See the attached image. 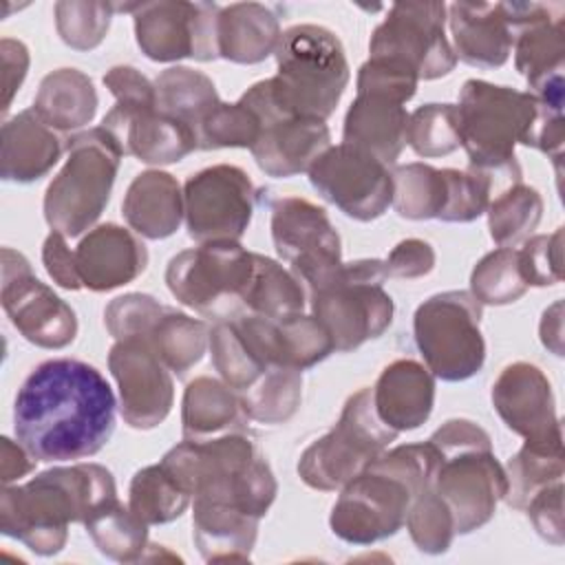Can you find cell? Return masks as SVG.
<instances>
[{
  "mask_svg": "<svg viewBox=\"0 0 565 565\" xmlns=\"http://www.w3.org/2000/svg\"><path fill=\"white\" fill-rule=\"evenodd\" d=\"M488 230L499 247H514L532 236L543 218L539 190L523 181L501 190L488 205Z\"/></svg>",
  "mask_w": 565,
  "mask_h": 565,
  "instance_id": "cell-43",
  "label": "cell"
},
{
  "mask_svg": "<svg viewBox=\"0 0 565 565\" xmlns=\"http://www.w3.org/2000/svg\"><path fill=\"white\" fill-rule=\"evenodd\" d=\"M527 512L530 523L534 525L536 534L552 543H565V527H563V479L541 488L523 508Z\"/></svg>",
  "mask_w": 565,
  "mask_h": 565,
  "instance_id": "cell-53",
  "label": "cell"
},
{
  "mask_svg": "<svg viewBox=\"0 0 565 565\" xmlns=\"http://www.w3.org/2000/svg\"><path fill=\"white\" fill-rule=\"evenodd\" d=\"M404 525L424 554H444L452 545L455 521L450 508L430 483L415 494Z\"/></svg>",
  "mask_w": 565,
  "mask_h": 565,
  "instance_id": "cell-48",
  "label": "cell"
},
{
  "mask_svg": "<svg viewBox=\"0 0 565 565\" xmlns=\"http://www.w3.org/2000/svg\"><path fill=\"white\" fill-rule=\"evenodd\" d=\"M0 57H2V75H4V99H2V113L9 110L13 95L20 90L26 71H29V49L24 42L13 38L0 40Z\"/></svg>",
  "mask_w": 565,
  "mask_h": 565,
  "instance_id": "cell-57",
  "label": "cell"
},
{
  "mask_svg": "<svg viewBox=\"0 0 565 565\" xmlns=\"http://www.w3.org/2000/svg\"><path fill=\"white\" fill-rule=\"evenodd\" d=\"M490 397L501 422L525 441H563L552 384L536 364L521 360L508 364L494 380Z\"/></svg>",
  "mask_w": 565,
  "mask_h": 565,
  "instance_id": "cell-22",
  "label": "cell"
},
{
  "mask_svg": "<svg viewBox=\"0 0 565 565\" xmlns=\"http://www.w3.org/2000/svg\"><path fill=\"white\" fill-rule=\"evenodd\" d=\"M406 143L424 159L446 157L461 146L457 104H424L408 115Z\"/></svg>",
  "mask_w": 565,
  "mask_h": 565,
  "instance_id": "cell-44",
  "label": "cell"
},
{
  "mask_svg": "<svg viewBox=\"0 0 565 565\" xmlns=\"http://www.w3.org/2000/svg\"><path fill=\"white\" fill-rule=\"evenodd\" d=\"M481 316L483 305L466 289L435 294L415 309V344L435 377L463 382L481 371L486 362Z\"/></svg>",
  "mask_w": 565,
  "mask_h": 565,
  "instance_id": "cell-12",
  "label": "cell"
},
{
  "mask_svg": "<svg viewBox=\"0 0 565 565\" xmlns=\"http://www.w3.org/2000/svg\"><path fill=\"white\" fill-rule=\"evenodd\" d=\"M527 291L521 276L519 252L512 247H497L488 252L470 274V294L481 305H510Z\"/></svg>",
  "mask_w": 565,
  "mask_h": 565,
  "instance_id": "cell-45",
  "label": "cell"
},
{
  "mask_svg": "<svg viewBox=\"0 0 565 565\" xmlns=\"http://www.w3.org/2000/svg\"><path fill=\"white\" fill-rule=\"evenodd\" d=\"M247 419L260 424L289 422L302 402V371L267 369L249 388L238 393Z\"/></svg>",
  "mask_w": 565,
  "mask_h": 565,
  "instance_id": "cell-41",
  "label": "cell"
},
{
  "mask_svg": "<svg viewBox=\"0 0 565 565\" xmlns=\"http://www.w3.org/2000/svg\"><path fill=\"white\" fill-rule=\"evenodd\" d=\"M241 397L223 380L201 375L194 377L181 399V433L183 439H210L245 428Z\"/></svg>",
  "mask_w": 565,
  "mask_h": 565,
  "instance_id": "cell-33",
  "label": "cell"
},
{
  "mask_svg": "<svg viewBox=\"0 0 565 565\" xmlns=\"http://www.w3.org/2000/svg\"><path fill=\"white\" fill-rule=\"evenodd\" d=\"M192 497L177 483V479L159 463L135 472L128 488V508L146 525H163L179 519Z\"/></svg>",
  "mask_w": 565,
  "mask_h": 565,
  "instance_id": "cell-42",
  "label": "cell"
},
{
  "mask_svg": "<svg viewBox=\"0 0 565 565\" xmlns=\"http://www.w3.org/2000/svg\"><path fill=\"white\" fill-rule=\"evenodd\" d=\"M108 369L119 388L121 417L130 428L150 430L170 415L172 371L143 338L115 340L108 351Z\"/></svg>",
  "mask_w": 565,
  "mask_h": 565,
  "instance_id": "cell-20",
  "label": "cell"
},
{
  "mask_svg": "<svg viewBox=\"0 0 565 565\" xmlns=\"http://www.w3.org/2000/svg\"><path fill=\"white\" fill-rule=\"evenodd\" d=\"M459 139L468 168L490 174L497 190L521 181L516 143L530 146L541 102L525 90L466 79L459 93Z\"/></svg>",
  "mask_w": 565,
  "mask_h": 565,
  "instance_id": "cell-5",
  "label": "cell"
},
{
  "mask_svg": "<svg viewBox=\"0 0 565 565\" xmlns=\"http://www.w3.org/2000/svg\"><path fill=\"white\" fill-rule=\"evenodd\" d=\"M514 66L525 77L530 93L563 77L565 66V7L550 2V9L514 33Z\"/></svg>",
  "mask_w": 565,
  "mask_h": 565,
  "instance_id": "cell-32",
  "label": "cell"
},
{
  "mask_svg": "<svg viewBox=\"0 0 565 565\" xmlns=\"http://www.w3.org/2000/svg\"><path fill=\"white\" fill-rule=\"evenodd\" d=\"M313 190L355 221H375L393 203L391 168L347 146H329L307 170Z\"/></svg>",
  "mask_w": 565,
  "mask_h": 565,
  "instance_id": "cell-18",
  "label": "cell"
},
{
  "mask_svg": "<svg viewBox=\"0 0 565 565\" xmlns=\"http://www.w3.org/2000/svg\"><path fill=\"white\" fill-rule=\"evenodd\" d=\"M75 260L86 289L110 291L143 274L148 249L130 230L117 223H102L79 241Z\"/></svg>",
  "mask_w": 565,
  "mask_h": 565,
  "instance_id": "cell-24",
  "label": "cell"
},
{
  "mask_svg": "<svg viewBox=\"0 0 565 565\" xmlns=\"http://www.w3.org/2000/svg\"><path fill=\"white\" fill-rule=\"evenodd\" d=\"M143 340L174 375L183 377L205 355L210 347V327L199 318L163 307Z\"/></svg>",
  "mask_w": 565,
  "mask_h": 565,
  "instance_id": "cell-36",
  "label": "cell"
},
{
  "mask_svg": "<svg viewBox=\"0 0 565 565\" xmlns=\"http://www.w3.org/2000/svg\"><path fill=\"white\" fill-rule=\"evenodd\" d=\"M406 124L408 113L404 104L382 95L358 93L344 115L342 143L353 146L391 168L406 146Z\"/></svg>",
  "mask_w": 565,
  "mask_h": 565,
  "instance_id": "cell-28",
  "label": "cell"
},
{
  "mask_svg": "<svg viewBox=\"0 0 565 565\" xmlns=\"http://www.w3.org/2000/svg\"><path fill=\"white\" fill-rule=\"evenodd\" d=\"M256 205L249 174L230 163H216L188 177L183 185V218L196 243L241 241Z\"/></svg>",
  "mask_w": 565,
  "mask_h": 565,
  "instance_id": "cell-15",
  "label": "cell"
},
{
  "mask_svg": "<svg viewBox=\"0 0 565 565\" xmlns=\"http://www.w3.org/2000/svg\"><path fill=\"white\" fill-rule=\"evenodd\" d=\"M119 143L124 157L132 154L148 166L177 163L199 150L196 132L181 119L159 110L157 106L117 104L102 119Z\"/></svg>",
  "mask_w": 565,
  "mask_h": 565,
  "instance_id": "cell-23",
  "label": "cell"
},
{
  "mask_svg": "<svg viewBox=\"0 0 565 565\" xmlns=\"http://www.w3.org/2000/svg\"><path fill=\"white\" fill-rule=\"evenodd\" d=\"M210 353L212 364L221 380L236 393L249 388L265 369L249 355L232 320H216L210 329Z\"/></svg>",
  "mask_w": 565,
  "mask_h": 565,
  "instance_id": "cell-49",
  "label": "cell"
},
{
  "mask_svg": "<svg viewBox=\"0 0 565 565\" xmlns=\"http://www.w3.org/2000/svg\"><path fill=\"white\" fill-rule=\"evenodd\" d=\"M161 311L163 305L148 294H124L108 302L104 322L115 340L146 338Z\"/></svg>",
  "mask_w": 565,
  "mask_h": 565,
  "instance_id": "cell-52",
  "label": "cell"
},
{
  "mask_svg": "<svg viewBox=\"0 0 565 565\" xmlns=\"http://www.w3.org/2000/svg\"><path fill=\"white\" fill-rule=\"evenodd\" d=\"M260 135V117L245 102L234 104L221 102L199 126L196 139L199 150H218V148H249Z\"/></svg>",
  "mask_w": 565,
  "mask_h": 565,
  "instance_id": "cell-46",
  "label": "cell"
},
{
  "mask_svg": "<svg viewBox=\"0 0 565 565\" xmlns=\"http://www.w3.org/2000/svg\"><path fill=\"white\" fill-rule=\"evenodd\" d=\"M539 333L545 349L554 355H563V300H556L543 311Z\"/></svg>",
  "mask_w": 565,
  "mask_h": 565,
  "instance_id": "cell-59",
  "label": "cell"
},
{
  "mask_svg": "<svg viewBox=\"0 0 565 565\" xmlns=\"http://www.w3.org/2000/svg\"><path fill=\"white\" fill-rule=\"evenodd\" d=\"M271 241L307 291L342 265L340 234L327 212L302 196H280L271 203Z\"/></svg>",
  "mask_w": 565,
  "mask_h": 565,
  "instance_id": "cell-17",
  "label": "cell"
},
{
  "mask_svg": "<svg viewBox=\"0 0 565 565\" xmlns=\"http://www.w3.org/2000/svg\"><path fill=\"white\" fill-rule=\"evenodd\" d=\"M254 276V252L238 241H210L183 249L166 267L170 294L205 318L230 320L245 311L243 296Z\"/></svg>",
  "mask_w": 565,
  "mask_h": 565,
  "instance_id": "cell-11",
  "label": "cell"
},
{
  "mask_svg": "<svg viewBox=\"0 0 565 565\" xmlns=\"http://www.w3.org/2000/svg\"><path fill=\"white\" fill-rule=\"evenodd\" d=\"M437 463L439 450L433 441L386 448L340 488L329 516L331 532L351 545H373L397 534Z\"/></svg>",
  "mask_w": 565,
  "mask_h": 565,
  "instance_id": "cell-3",
  "label": "cell"
},
{
  "mask_svg": "<svg viewBox=\"0 0 565 565\" xmlns=\"http://www.w3.org/2000/svg\"><path fill=\"white\" fill-rule=\"evenodd\" d=\"M377 417L395 433L419 428L435 406V375L417 360H395L373 386Z\"/></svg>",
  "mask_w": 565,
  "mask_h": 565,
  "instance_id": "cell-26",
  "label": "cell"
},
{
  "mask_svg": "<svg viewBox=\"0 0 565 565\" xmlns=\"http://www.w3.org/2000/svg\"><path fill=\"white\" fill-rule=\"evenodd\" d=\"M428 441L439 450L430 479L455 521V534L483 527L508 492L505 468L492 452L490 435L470 419H448Z\"/></svg>",
  "mask_w": 565,
  "mask_h": 565,
  "instance_id": "cell-6",
  "label": "cell"
},
{
  "mask_svg": "<svg viewBox=\"0 0 565 565\" xmlns=\"http://www.w3.org/2000/svg\"><path fill=\"white\" fill-rule=\"evenodd\" d=\"M274 55L278 71L267 82L276 106L327 121L351 77L340 38L320 24H294L282 31Z\"/></svg>",
  "mask_w": 565,
  "mask_h": 565,
  "instance_id": "cell-7",
  "label": "cell"
},
{
  "mask_svg": "<svg viewBox=\"0 0 565 565\" xmlns=\"http://www.w3.org/2000/svg\"><path fill=\"white\" fill-rule=\"evenodd\" d=\"M519 252L521 276L527 287H552L563 278V227L552 234H534Z\"/></svg>",
  "mask_w": 565,
  "mask_h": 565,
  "instance_id": "cell-50",
  "label": "cell"
},
{
  "mask_svg": "<svg viewBox=\"0 0 565 565\" xmlns=\"http://www.w3.org/2000/svg\"><path fill=\"white\" fill-rule=\"evenodd\" d=\"M307 305L305 285L278 260L254 252V276L243 296V307L263 318L302 313Z\"/></svg>",
  "mask_w": 565,
  "mask_h": 565,
  "instance_id": "cell-37",
  "label": "cell"
},
{
  "mask_svg": "<svg viewBox=\"0 0 565 565\" xmlns=\"http://www.w3.org/2000/svg\"><path fill=\"white\" fill-rule=\"evenodd\" d=\"M505 479L508 492L503 501L514 510H523L541 488L563 479V441H525L521 450L510 457Z\"/></svg>",
  "mask_w": 565,
  "mask_h": 565,
  "instance_id": "cell-40",
  "label": "cell"
},
{
  "mask_svg": "<svg viewBox=\"0 0 565 565\" xmlns=\"http://www.w3.org/2000/svg\"><path fill=\"white\" fill-rule=\"evenodd\" d=\"M42 263L46 267V274L62 289L77 291L84 287L77 271L75 252L68 247L64 234L51 230V234L44 238V245H42Z\"/></svg>",
  "mask_w": 565,
  "mask_h": 565,
  "instance_id": "cell-56",
  "label": "cell"
},
{
  "mask_svg": "<svg viewBox=\"0 0 565 565\" xmlns=\"http://www.w3.org/2000/svg\"><path fill=\"white\" fill-rule=\"evenodd\" d=\"M113 499L115 479L102 463L55 466L22 486L2 488L0 530L40 556H53L64 550L71 523L84 525Z\"/></svg>",
  "mask_w": 565,
  "mask_h": 565,
  "instance_id": "cell-2",
  "label": "cell"
},
{
  "mask_svg": "<svg viewBox=\"0 0 565 565\" xmlns=\"http://www.w3.org/2000/svg\"><path fill=\"white\" fill-rule=\"evenodd\" d=\"M104 86L115 95L117 104L128 106H157V88L141 71L119 64L106 71Z\"/></svg>",
  "mask_w": 565,
  "mask_h": 565,
  "instance_id": "cell-55",
  "label": "cell"
},
{
  "mask_svg": "<svg viewBox=\"0 0 565 565\" xmlns=\"http://www.w3.org/2000/svg\"><path fill=\"white\" fill-rule=\"evenodd\" d=\"M397 435L377 417L373 388L364 386L344 402L335 426L302 450L296 468L298 477L320 492L340 490Z\"/></svg>",
  "mask_w": 565,
  "mask_h": 565,
  "instance_id": "cell-10",
  "label": "cell"
},
{
  "mask_svg": "<svg viewBox=\"0 0 565 565\" xmlns=\"http://www.w3.org/2000/svg\"><path fill=\"white\" fill-rule=\"evenodd\" d=\"M121 214L139 236L150 241L168 238L179 230L185 214L183 190L170 172H139L126 190Z\"/></svg>",
  "mask_w": 565,
  "mask_h": 565,
  "instance_id": "cell-29",
  "label": "cell"
},
{
  "mask_svg": "<svg viewBox=\"0 0 565 565\" xmlns=\"http://www.w3.org/2000/svg\"><path fill=\"white\" fill-rule=\"evenodd\" d=\"M230 320L265 371L276 366L305 371L335 351L329 331L305 311L285 318H263L243 311Z\"/></svg>",
  "mask_w": 565,
  "mask_h": 565,
  "instance_id": "cell-21",
  "label": "cell"
},
{
  "mask_svg": "<svg viewBox=\"0 0 565 565\" xmlns=\"http://www.w3.org/2000/svg\"><path fill=\"white\" fill-rule=\"evenodd\" d=\"M161 466L192 499L227 503L256 519L267 514L278 494L267 459L245 430L183 439L163 455Z\"/></svg>",
  "mask_w": 565,
  "mask_h": 565,
  "instance_id": "cell-4",
  "label": "cell"
},
{
  "mask_svg": "<svg viewBox=\"0 0 565 565\" xmlns=\"http://www.w3.org/2000/svg\"><path fill=\"white\" fill-rule=\"evenodd\" d=\"M2 309L11 324L40 349H64L77 335V316L31 271L29 260L2 247Z\"/></svg>",
  "mask_w": 565,
  "mask_h": 565,
  "instance_id": "cell-19",
  "label": "cell"
},
{
  "mask_svg": "<svg viewBox=\"0 0 565 565\" xmlns=\"http://www.w3.org/2000/svg\"><path fill=\"white\" fill-rule=\"evenodd\" d=\"M159 110L181 119L194 132L203 119L221 104L214 82L190 66H170L154 79Z\"/></svg>",
  "mask_w": 565,
  "mask_h": 565,
  "instance_id": "cell-38",
  "label": "cell"
},
{
  "mask_svg": "<svg viewBox=\"0 0 565 565\" xmlns=\"http://www.w3.org/2000/svg\"><path fill=\"white\" fill-rule=\"evenodd\" d=\"M417 73L393 57H369L358 71V93L382 95L406 104L417 90Z\"/></svg>",
  "mask_w": 565,
  "mask_h": 565,
  "instance_id": "cell-51",
  "label": "cell"
},
{
  "mask_svg": "<svg viewBox=\"0 0 565 565\" xmlns=\"http://www.w3.org/2000/svg\"><path fill=\"white\" fill-rule=\"evenodd\" d=\"M386 278L384 260L360 258L342 263L309 291L311 316L329 331L335 351H353L391 327L395 305L384 289Z\"/></svg>",
  "mask_w": 565,
  "mask_h": 565,
  "instance_id": "cell-9",
  "label": "cell"
},
{
  "mask_svg": "<svg viewBox=\"0 0 565 565\" xmlns=\"http://www.w3.org/2000/svg\"><path fill=\"white\" fill-rule=\"evenodd\" d=\"M124 152L102 126L82 130L66 146V161L44 192L51 230L75 238L97 223L110 201Z\"/></svg>",
  "mask_w": 565,
  "mask_h": 565,
  "instance_id": "cell-8",
  "label": "cell"
},
{
  "mask_svg": "<svg viewBox=\"0 0 565 565\" xmlns=\"http://www.w3.org/2000/svg\"><path fill=\"white\" fill-rule=\"evenodd\" d=\"M95 547L117 563L143 561L148 550V527L119 499L104 503L84 523Z\"/></svg>",
  "mask_w": 565,
  "mask_h": 565,
  "instance_id": "cell-39",
  "label": "cell"
},
{
  "mask_svg": "<svg viewBox=\"0 0 565 565\" xmlns=\"http://www.w3.org/2000/svg\"><path fill=\"white\" fill-rule=\"evenodd\" d=\"M393 177V210L408 221H441L450 196V168L422 161L397 166Z\"/></svg>",
  "mask_w": 565,
  "mask_h": 565,
  "instance_id": "cell-35",
  "label": "cell"
},
{
  "mask_svg": "<svg viewBox=\"0 0 565 565\" xmlns=\"http://www.w3.org/2000/svg\"><path fill=\"white\" fill-rule=\"evenodd\" d=\"M241 99L260 117V135L252 146V154L267 177L289 179L307 172L331 146L329 126L322 119L282 113L271 97L267 79L252 84Z\"/></svg>",
  "mask_w": 565,
  "mask_h": 565,
  "instance_id": "cell-16",
  "label": "cell"
},
{
  "mask_svg": "<svg viewBox=\"0 0 565 565\" xmlns=\"http://www.w3.org/2000/svg\"><path fill=\"white\" fill-rule=\"evenodd\" d=\"M115 13V2L62 0L55 2V29L66 46L93 51L104 42Z\"/></svg>",
  "mask_w": 565,
  "mask_h": 565,
  "instance_id": "cell-47",
  "label": "cell"
},
{
  "mask_svg": "<svg viewBox=\"0 0 565 565\" xmlns=\"http://www.w3.org/2000/svg\"><path fill=\"white\" fill-rule=\"evenodd\" d=\"M218 57L234 64H258L274 55L280 42L276 13L260 2H234L218 11Z\"/></svg>",
  "mask_w": 565,
  "mask_h": 565,
  "instance_id": "cell-31",
  "label": "cell"
},
{
  "mask_svg": "<svg viewBox=\"0 0 565 565\" xmlns=\"http://www.w3.org/2000/svg\"><path fill=\"white\" fill-rule=\"evenodd\" d=\"M218 11L214 2H137L132 11L137 44L152 62L183 57L212 62L218 57Z\"/></svg>",
  "mask_w": 565,
  "mask_h": 565,
  "instance_id": "cell-14",
  "label": "cell"
},
{
  "mask_svg": "<svg viewBox=\"0 0 565 565\" xmlns=\"http://www.w3.org/2000/svg\"><path fill=\"white\" fill-rule=\"evenodd\" d=\"M371 57H393L408 64L419 79L448 75L457 55L446 35L444 2H395L375 26Z\"/></svg>",
  "mask_w": 565,
  "mask_h": 565,
  "instance_id": "cell-13",
  "label": "cell"
},
{
  "mask_svg": "<svg viewBox=\"0 0 565 565\" xmlns=\"http://www.w3.org/2000/svg\"><path fill=\"white\" fill-rule=\"evenodd\" d=\"M62 137L33 108L2 124L0 174L4 181L31 183L53 170L62 157Z\"/></svg>",
  "mask_w": 565,
  "mask_h": 565,
  "instance_id": "cell-27",
  "label": "cell"
},
{
  "mask_svg": "<svg viewBox=\"0 0 565 565\" xmlns=\"http://www.w3.org/2000/svg\"><path fill=\"white\" fill-rule=\"evenodd\" d=\"M435 249L422 238L399 241L384 258L388 278H422L435 267Z\"/></svg>",
  "mask_w": 565,
  "mask_h": 565,
  "instance_id": "cell-54",
  "label": "cell"
},
{
  "mask_svg": "<svg viewBox=\"0 0 565 565\" xmlns=\"http://www.w3.org/2000/svg\"><path fill=\"white\" fill-rule=\"evenodd\" d=\"M115 393L88 362L53 358L38 364L13 402V433L38 461L97 455L115 433Z\"/></svg>",
  "mask_w": 565,
  "mask_h": 565,
  "instance_id": "cell-1",
  "label": "cell"
},
{
  "mask_svg": "<svg viewBox=\"0 0 565 565\" xmlns=\"http://www.w3.org/2000/svg\"><path fill=\"white\" fill-rule=\"evenodd\" d=\"M35 461L38 459L20 441L15 444L9 437L0 439V477H2L4 486H9L11 481L22 479L29 472H33Z\"/></svg>",
  "mask_w": 565,
  "mask_h": 565,
  "instance_id": "cell-58",
  "label": "cell"
},
{
  "mask_svg": "<svg viewBox=\"0 0 565 565\" xmlns=\"http://www.w3.org/2000/svg\"><path fill=\"white\" fill-rule=\"evenodd\" d=\"M258 521L234 505L192 499L194 543L207 563L249 561L258 536Z\"/></svg>",
  "mask_w": 565,
  "mask_h": 565,
  "instance_id": "cell-30",
  "label": "cell"
},
{
  "mask_svg": "<svg viewBox=\"0 0 565 565\" xmlns=\"http://www.w3.org/2000/svg\"><path fill=\"white\" fill-rule=\"evenodd\" d=\"M97 90L93 79L79 68H57L42 77L33 110L57 132L88 126L97 113Z\"/></svg>",
  "mask_w": 565,
  "mask_h": 565,
  "instance_id": "cell-34",
  "label": "cell"
},
{
  "mask_svg": "<svg viewBox=\"0 0 565 565\" xmlns=\"http://www.w3.org/2000/svg\"><path fill=\"white\" fill-rule=\"evenodd\" d=\"M457 60L477 68H499L514 46V29L503 2H452L446 7Z\"/></svg>",
  "mask_w": 565,
  "mask_h": 565,
  "instance_id": "cell-25",
  "label": "cell"
}]
</instances>
